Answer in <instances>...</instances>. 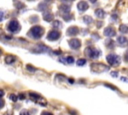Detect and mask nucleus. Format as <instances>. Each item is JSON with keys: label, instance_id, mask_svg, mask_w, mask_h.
Wrapping results in <instances>:
<instances>
[{"label": "nucleus", "instance_id": "nucleus-35", "mask_svg": "<svg viewBox=\"0 0 128 115\" xmlns=\"http://www.w3.org/2000/svg\"><path fill=\"white\" fill-rule=\"evenodd\" d=\"M90 1H91L92 3H94V2H95V1H96V0H90Z\"/></svg>", "mask_w": 128, "mask_h": 115}, {"label": "nucleus", "instance_id": "nucleus-14", "mask_svg": "<svg viewBox=\"0 0 128 115\" xmlns=\"http://www.w3.org/2000/svg\"><path fill=\"white\" fill-rule=\"evenodd\" d=\"M117 41H118V43H119L120 45H123V46H124V45L126 44V42H127V39H126L125 37L122 36V37H119V38H118Z\"/></svg>", "mask_w": 128, "mask_h": 115}, {"label": "nucleus", "instance_id": "nucleus-27", "mask_svg": "<svg viewBox=\"0 0 128 115\" xmlns=\"http://www.w3.org/2000/svg\"><path fill=\"white\" fill-rule=\"evenodd\" d=\"M3 106H4V101L0 98V108H2Z\"/></svg>", "mask_w": 128, "mask_h": 115}, {"label": "nucleus", "instance_id": "nucleus-17", "mask_svg": "<svg viewBox=\"0 0 128 115\" xmlns=\"http://www.w3.org/2000/svg\"><path fill=\"white\" fill-rule=\"evenodd\" d=\"M106 45L108 46L109 48H111V47H114V43H113V41L111 39H108L107 41H106Z\"/></svg>", "mask_w": 128, "mask_h": 115}, {"label": "nucleus", "instance_id": "nucleus-2", "mask_svg": "<svg viewBox=\"0 0 128 115\" xmlns=\"http://www.w3.org/2000/svg\"><path fill=\"white\" fill-rule=\"evenodd\" d=\"M106 59H107V62L112 66H117V65H119V63H120V57L118 55H116V54L107 55Z\"/></svg>", "mask_w": 128, "mask_h": 115}, {"label": "nucleus", "instance_id": "nucleus-36", "mask_svg": "<svg viewBox=\"0 0 128 115\" xmlns=\"http://www.w3.org/2000/svg\"><path fill=\"white\" fill-rule=\"evenodd\" d=\"M64 1H72V0H64Z\"/></svg>", "mask_w": 128, "mask_h": 115}, {"label": "nucleus", "instance_id": "nucleus-29", "mask_svg": "<svg viewBox=\"0 0 128 115\" xmlns=\"http://www.w3.org/2000/svg\"><path fill=\"white\" fill-rule=\"evenodd\" d=\"M20 115H30V114L27 112V111H22V112L20 113Z\"/></svg>", "mask_w": 128, "mask_h": 115}, {"label": "nucleus", "instance_id": "nucleus-30", "mask_svg": "<svg viewBox=\"0 0 128 115\" xmlns=\"http://www.w3.org/2000/svg\"><path fill=\"white\" fill-rule=\"evenodd\" d=\"M41 115H53L52 113H50V112H47V111H45V112H43Z\"/></svg>", "mask_w": 128, "mask_h": 115}, {"label": "nucleus", "instance_id": "nucleus-10", "mask_svg": "<svg viewBox=\"0 0 128 115\" xmlns=\"http://www.w3.org/2000/svg\"><path fill=\"white\" fill-rule=\"evenodd\" d=\"M87 8H88L87 2H85V1H80V2L78 3V9H79L80 11H85Z\"/></svg>", "mask_w": 128, "mask_h": 115}, {"label": "nucleus", "instance_id": "nucleus-37", "mask_svg": "<svg viewBox=\"0 0 128 115\" xmlns=\"http://www.w3.org/2000/svg\"><path fill=\"white\" fill-rule=\"evenodd\" d=\"M1 52H2V51H1V50H0V55H1Z\"/></svg>", "mask_w": 128, "mask_h": 115}, {"label": "nucleus", "instance_id": "nucleus-1", "mask_svg": "<svg viewBox=\"0 0 128 115\" xmlns=\"http://www.w3.org/2000/svg\"><path fill=\"white\" fill-rule=\"evenodd\" d=\"M43 32H44V30H43L42 27H40V26H34L31 29V31L29 32V35H31L33 38L37 39V38H39V37H41L43 35Z\"/></svg>", "mask_w": 128, "mask_h": 115}, {"label": "nucleus", "instance_id": "nucleus-34", "mask_svg": "<svg viewBox=\"0 0 128 115\" xmlns=\"http://www.w3.org/2000/svg\"><path fill=\"white\" fill-rule=\"evenodd\" d=\"M69 82H70V83H73L74 80H73V79H69Z\"/></svg>", "mask_w": 128, "mask_h": 115}, {"label": "nucleus", "instance_id": "nucleus-18", "mask_svg": "<svg viewBox=\"0 0 128 115\" xmlns=\"http://www.w3.org/2000/svg\"><path fill=\"white\" fill-rule=\"evenodd\" d=\"M85 63H86L85 59H79L78 61H77V65L78 66H83V65H85Z\"/></svg>", "mask_w": 128, "mask_h": 115}, {"label": "nucleus", "instance_id": "nucleus-12", "mask_svg": "<svg viewBox=\"0 0 128 115\" xmlns=\"http://www.w3.org/2000/svg\"><path fill=\"white\" fill-rule=\"evenodd\" d=\"M43 18H44V20H46V21H51L53 19V15L51 13H45L43 15Z\"/></svg>", "mask_w": 128, "mask_h": 115}, {"label": "nucleus", "instance_id": "nucleus-19", "mask_svg": "<svg viewBox=\"0 0 128 115\" xmlns=\"http://www.w3.org/2000/svg\"><path fill=\"white\" fill-rule=\"evenodd\" d=\"M30 97L31 98H33V99H39L40 98V95L39 94H37V93H30Z\"/></svg>", "mask_w": 128, "mask_h": 115}, {"label": "nucleus", "instance_id": "nucleus-16", "mask_svg": "<svg viewBox=\"0 0 128 115\" xmlns=\"http://www.w3.org/2000/svg\"><path fill=\"white\" fill-rule=\"evenodd\" d=\"M65 62H67V63H69V64H72V63L74 62V58L73 57H71V56H68L67 58L65 59Z\"/></svg>", "mask_w": 128, "mask_h": 115}, {"label": "nucleus", "instance_id": "nucleus-11", "mask_svg": "<svg viewBox=\"0 0 128 115\" xmlns=\"http://www.w3.org/2000/svg\"><path fill=\"white\" fill-rule=\"evenodd\" d=\"M15 60H16V57L12 56V55H8V56L5 57V62H6L7 64H11V63L15 62Z\"/></svg>", "mask_w": 128, "mask_h": 115}, {"label": "nucleus", "instance_id": "nucleus-23", "mask_svg": "<svg viewBox=\"0 0 128 115\" xmlns=\"http://www.w3.org/2000/svg\"><path fill=\"white\" fill-rule=\"evenodd\" d=\"M63 18H64L66 21H68L69 19H71V18H72V15H67V14H64V15H63Z\"/></svg>", "mask_w": 128, "mask_h": 115}, {"label": "nucleus", "instance_id": "nucleus-32", "mask_svg": "<svg viewBox=\"0 0 128 115\" xmlns=\"http://www.w3.org/2000/svg\"><path fill=\"white\" fill-rule=\"evenodd\" d=\"M19 98H20V99H24V98H25V95H23V93H21V94L19 95Z\"/></svg>", "mask_w": 128, "mask_h": 115}, {"label": "nucleus", "instance_id": "nucleus-6", "mask_svg": "<svg viewBox=\"0 0 128 115\" xmlns=\"http://www.w3.org/2000/svg\"><path fill=\"white\" fill-rule=\"evenodd\" d=\"M69 45H70V47L71 48H73V49H78L80 47V45H81V42L79 41L78 39H71L70 41H69Z\"/></svg>", "mask_w": 128, "mask_h": 115}, {"label": "nucleus", "instance_id": "nucleus-33", "mask_svg": "<svg viewBox=\"0 0 128 115\" xmlns=\"http://www.w3.org/2000/svg\"><path fill=\"white\" fill-rule=\"evenodd\" d=\"M3 95H4V91H3L2 89H0V97L3 96Z\"/></svg>", "mask_w": 128, "mask_h": 115}, {"label": "nucleus", "instance_id": "nucleus-20", "mask_svg": "<svg viewBox=\"0 0 128 115\" xmlns=\"http://www.w3.org/2000/svg\"><path fill=\"white\" fill-rule=\"evenodd\" d=\"M119 29H120V31H121L122 33H126V32H127V26H126V25H121Z\"/></svg>", "mask_w": 128, "mask_h": 115}, {"label": "nucleus", "instance_id": "nucleus-24", "mask_svg": "<svg viewBox=\"0 0 128 115\" xmlns=\"http://www.w3.org/2000/svg\"><path fill=\"white\" fill-rule=\"evenodd\" d=\"M104 85H105V86H106V87H109V88H111V89H113V90H117V89H116V88L114 87V86H113V85H111V84H107V83H105Z\"/></svg>", "mask_w": 128, "mask_h": 115}, {"label": "nucleus", "instance_id": "nucleus-5", "mask_svg": "<svg viewBox=\"0 0 128 115\" xmlns=\"http://www.w3.org/2000/svg\"><path fill=\"white\" fill-rule=\"evenodd\" d=\"M19 23L16 21V20H12V21H10V23L8 24V29L11 31V32H16V31H18L19 30Z\"/></svg>", "mask_w": 128, "mask_h": 115}, {"label": "nucleus", "instance_id": "nucleus-8", "mask_svg": "<svg viewBox=\"0 0 128 115\" xmlns=\"http://www.w3.org/2000/svg\"><path fill=\"white\" fill-rule=\"evenodd\" d=\"M104 35L105 36H108V37H112L115 35V31L112 27H107L104 29Z\"/></svg>", "mask_w": 128, "mask_h": 115}, {"label": "nucleus", "instance_id": "nucleus-13", "mask_svg": "<svg viewBox=\"0 0 128 115\" xmlns=\"http://www.w3.org/2000/svg\"><path fill=\"white\" fill-rule=\"evenodd\" d=\"M95 14H96V16L99 17V18H102V17H104V11L102 9H97L95 11Z\"/></svg>", "mask_w": 128, "mask_h": 115}, {"label": "nucleus", "instance_id": "nucleus-21", "mask_svg": "<svg viewBox=\"0 0 128 115\" xmlns=\"http://www.w3.org/2000/svg\"><path fill=\"white\" fill-rule=\"evenodd\" d=\"M83 19H84V21H85L86 23H90V22H92V18H91L90 16H85Z\"/></svg>", "mask_w": 128, "mask_h": 115}, {"label": "nucleus", "instance_id": "nucleus-15", "mask_svg": "<svg viewBox=\"0 0 128 115\" xmlns=\"http://www.w3.org/2000/svg\"><path fill=\"white\" fill-rule=\"evenodd\" d=\"M61 10H63L64 12H67V11L70 10V7L68 6V5H61V7H60Z\"/></svg>", "mask_w": 128, "mask_h": 115}, {"label": "nucleus", "instance_id": "nucleus-22", "mask_svg": "<svg viewBox=\"0 0 128 115\" xmlns=\"http://www.w3.org/2000/svg\"><path fill=\"white\" fill-rule=\"evenodd\" d=\"M26 68L28 69L29 71H31V72H34V71L36 70V68H35V67H33V66H31V65H27Z\"/></svg>", "mask_w": 128, "mask_h": 115}, {"label": "nucleus", "instance_id": "nucleus-28", "mask_svg": "<svg viewBox=\"0 0 128 115\" xmlns=\"http://www.w3.org/2000/svg\"><path fill=\"white\" fill-rule=\"evenodd\" d=\"M111 75L114 76V77H117L118 76V73L117 72H111Z\"/></svg>", "mask_w": 128, "mask_h": 115}, {"label": "nucleus", "instance_id": "nucleus-3", "mask_svg": "<svg viewBox=\"0 0 128 115\" xmlns=\"http://www.w3.org/2000/svg\"><path fill=\"white\" fill-rule=\"evenodd\" d=\"M85 54L89 57V58L96 59V58H98V56H99V51L96 50L94 47H88V48L85 49Z\"/></svg>", "mask_w": 128, "mask_h": 115}, {"label": "nucleus", "instance_id": "nucleus-26", "mask_svg": "<svg viewBox=\"0 0 128 115\" xmlns=\"http://www.w3.org/2000/svg\"><path fill=\"white\" fill-rule=\"evenodd\" d=\"M53 26H55V27H59V26H60L59 21H55V22L53 23Z\"/></svg>", "mask_w": 128, "mask_h": 115}, {"label": "nucleus", "instance_id": "nucleus-9", "mask_svg": "<svg viewBox=\"0 0 128 115\" xmlns=\"http://www.w3.org/2000/svg\"><path fill=\"white\" fill-rule=\"evenodd\" d=\"M79 33V30H78V28L77 27H70L68 31H67V34L68 35H72V36H74L76 35V34H78Z\"/></svg>", "mask_w": 128, "mask_h": 115}, {"label": "nucleus", "instance_id": "nucleus-7", "mask_svg": "<svg viewBox=\"0 0 128 115\" xmlns=\"http://www.w3.org/2000/svg\"><path fill=\"white\" fill-rule=\"evenodd\" d=\"M33 51H35V52H49L50 49L46 47L45 45H37L36 49H34Z\"/></svg>", "mask_w": 128, "mask_h": 115}, {"label": "nucleus", "instance_id": "nucleus-25", "mask_svg": "<svg viewBox=\"0 0 128 115\" xmlns=\"http://www.w3.org/2000/svg\"><path fill=\"white\" fill-rule=\"evenodd\" d=\"M10 99H12L13 101H15V102H16V100H17V97L12 94V95H10Z\"/></svg>", "mask_w": 128, "mask_h": 115}, {"label": "nucleus", "instance_id": "nucleus-4", "mask_svg": "<svg viewBox=\"0 0 128 115\" xmlns=\"http://www.w3.org/2000/svg\"><path fill=\"white\" fill-rule=\"evenodd\" d=\"M59 37H60V32L57 31V30L50 31L48 33V35H47V39L50 40V41H55V40H57Z\"/></svg>", "mask_w": 128, "mask_h": 115}, {"label": "nucleus", "instance_id": "nucleus-31", "mask_svg": "<svg viewBox=\"0 0 128 115\" xmlns=\"http://www.w3.org/2000/svg\"><path fill=\"white\" fill-rule=\"evenodd\" d=\"M3 12H2V11H0V21H1L2 19H3Z\"/></svg>", "mask_w": 128, "mask_h": 115}]
</instances>
